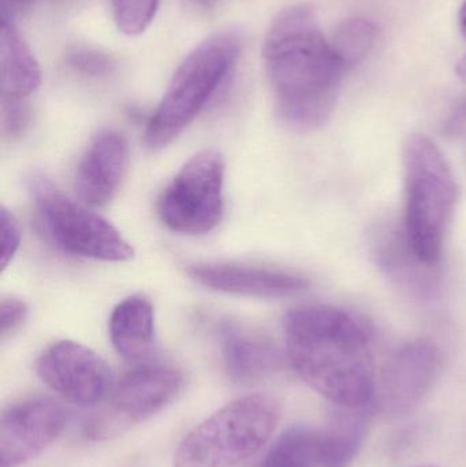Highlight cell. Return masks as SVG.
<instances>
[{
    "instance_id": "obj_18",
    "label": "cell",
    "mask_w": 466,
    "mask_h": 467,
    "mask_svg": "<svg viewBox=\"0 0 466 467\" xmlns=\"http://www.w3.org/2000/svg\"><path fill=\"white\" fill-rule=\"evenodd\" d=\"M371 405L342 408L331 416L327 428L319 436L320 467H349L357 457L372 416Z\"/></svg>"
},
{
    "instance_id": "obj_19",
    "label": "cell",
    "mask_w": 466,
    "mask_h": 467,
    "mask_svg": "<svg viewBox=\"0 0 466 467\" xmlns=\"http://www.w3.org/2000/svg\"><path fill=\"white\" fill-rule=\"evenodd\" d=\"M377 40L378 26L371 19L350 18L337 27L328 41L337 59L347 73L371 54Z\"/></svg>"
},
{
    "instance_id": "obj_13",
    "label": "cell",
    "mask_w": 466,
    "mask_h": 467,
    "mask_svg": "<svg viewBox=\"0 0 466 467\" xmlns=\"http://www.w3.org/2000/svg\"><path fill=\"white\" fill-rule=\"evenodd\" d=\"M188 274L194 282L211 290L257 298H287L309 288V280L303 275L246 264H196L188 269Z\"/></svg>"
},
{
    "instance_id": "obj_5",
    "label": "cell",
    "mask_w": 466,
    "mask_h": 467,
    "mask_svg": "<svg viewBox=\"0 0 466 467\" xmlns=\"http://www.w3.org/2000/svg\"><path fill=\"white\" fill-rule=\"evenodd\" d=\"M279 419L278 402L268 395L233 400L183 438L174 455V467L240 465L268 443Z\"/></svg>"
},
{
    "instance_id": "obj_8",
    "label": "cell",
    "mask_w": 466,
    "mask_h": 467,
    "mask_svg": "<svg viewBox=\"0 0 466 467\" xmlns=\"http://www.w3.org/2000/svg\"><path fill=\"white\" fill-rule=\"evenodd\" d=\"M182 386L180 370L164 365H141L112 389L109 410L87 425L88 435L109 436L125 425L145 421L167 408Z\"/></svg>"
},
{
    "instance_id": "obj_30",
    "label": "cell",
    "mask_w": 466,
    "mask_h": 467,
    "mask_svg": "<svg viewBox=\"0 0 466 467\" xmlns=\"http://www.w3.org/2000/svg\"><path fill=\"white\" fill-rule=\"evenodd\" d=\"M419 467H437V466L427 465V466H419Z\"/></svg>"
},
{
    "instance_id": "obj_10",
    "label": "cell",
    "mask_w": 466,
    "mask_h": 467,
    "mask_svg": "<svg viewBox=\"0 0 466 467\" xmlns=\"http://www.w3.org/2000/svg\"><path fill=\"white\" fill-rule=\"evenodd\" d=\"M440 367V348L431 340L402 345L388 358L378 383L380 408L394 417L412 411L431 389Z\"/></svg>"
},
{
    "instance_id": "obj_4",
    "label": "cell",
    "mask_w": 466,
    "mask_h": 467,
    "mask_svg": "<svg viewBox=\"0 0 466 467\" xmlns=\"http://www.w3.org/2000/svg\"><path fill=\"white\" fill-rule=\"evenodd\" d=\"M240 55L233 33H216L194 47L181 62L145 130L150 150L171 144L205 109L226 81Z\"/></svg>"
},
{
    "instance_id": "obj_2",
    "label": "cell",
    "mask_w": 466,
    "mask_h": 467,
    "mask_svg": "<svg viewBox=\"0 0 466 467\" xmlns=\"http://www.w3.org/2000/svg\"><path fill=\"white\" fill-rule=\"evenodd\" d=\"M263 59L281 122L298 133L323 128L336 111L347 71L314 8L295 5L282 10L268 27Z\"/></svg>"
},
{
    "instance_id": "obj_29",
    "label": "cell",
    "mask_w": 466,
    "mask_h": 467,
    "mask_svg": "<svg viewBox=\"0 0 466 467\" xmlns=\"http://www.w3.org/2000/svg\"><path fill=\"white\" fill-rule=\"evenodd\" d=\"M460 27H461L462 35L466 37V0L460 11Z\"/></svg>"
},
{
    "instance_id": "obj_12",
    "label": "cell",
    "mask_w": 466,
    "mask_h": 467,
    "mask_svg": "<svg viewBox=\"0 0 466 467\" xmlns=\"http://www.w3.org/2000/svg\"><path fill=\"white\" fill-rule=\"evenodd\" d=\"M372 257L380 271L399 290L419 301H431L440 293V266L420 260L408 241L404 224L385 221L369 234Z\"/></svg>"
},
{
    "instance_id": "obj_26",
    "label": "cell",
    "mask_w": 466,
    "mask_h": 467,
    "mask_svg": "<svg viewBox=\"0 0 466 467\" xmlns=\"http://www.w3.org/2000/svg\"><path fill=\"white\" fill-rule=\"evenodd\" d=\"M443 133L449 137H459L466 133V99L460 101L443 123Z\"/></svg>"
},
{
    "instance_id": "obj_24",
    "label": "cell",
    "mask_w": 466,
    "mask_h": 467,
    "mask_svg": "<svg viewBox=\"0 0 466 467\" xmlns=\"http://www.w3.org/2000/svg\"><path fill=\"white\" fill-rule=\"evenodd\" d=\"M30 111L26 101L2 100L3 133L8 137H18L29 125Z\"/></svg>"
},
{
    "instance_id": "obj_28",
    "label": "cell",
    "mask_w": 466,
    "mask_h": 467,
    "mask_svg": "<svg viewBox=\"0 0 466 467\" xmlns=\"http://www.w3.org/2000/svg\"><path fill=\"white\" fill-rule=\"evenodd\" d=\"M456 71L457 74H459L460 78L462 79V82H465L466 84V55L459 63H457Z\"/></svg>"
},
{
    "instance_id": "obj_23",
    "label": "cell",
    "mask_w": 466,
    "mask_h": 467,
    "mask_svg": "<svg viewBox=\"0 0 466 467\" xmlns=\"http://www.w3.org/2000/svg\"><path fill=\"white\" fill-rule=\"evenodd\" d=\"M21 229L13 213L5 207L0 210V241H2V268L5 269L21 244Z\"/></svg>"
},
{
    "instance_id": "obj_22",
    "label": "cell",
    "mask_w": 466,
    "mask_h": 467,
    "mask_svg": "<svg viewBox=\"0 0 466 467\" xmlns=\"http://www.w3.org/2000/svg\"><path fill=\"white\" fill-rule=\"evenodd\" d=\"M67 60L74 70L89 77L109 76L115 67L111 57L95 49H76L68 54Z\"/></svg>"
},
{
    "instance_id": "obj_21",
    "label": "cell",
    "mask_w": 466,
    "mask_h": 467,
    "mask_svg": "<svg viewBox=\"0 0 466 467\" xmlns=\"http://www.w3.org/2000/svg\"><path fill=\"white\" fill-rule=\"evenodd\" d=\"M115 24L123 35H142L155 19L161 0H111Z\"/></svg>"
},
{
    "instance_id": "obj_17",
    "label": "cell",
    "mask_w": 466,
    "mask_h": 467,
    "mask_svg": "<svg viewBox=\"0 0 466 467\" xmlns=\"http://www.w3.org/2000/svg\"><path fill=\"white\" fill-rule=\"evenodd\" d=\"M41 85V68L8 18L0 24V92L3 101L26 100Z\"/></svg>"
},
{
    "instance_id": "obj_27",
    "label": "cell",
    "mask_w": 466,
    "mask_h": 467,
    "mask_svg": "<svg viewBox=\"0 0 466 467\" xmlns=\"http://www.w3.org/2000/svg\"><path fill=\"white\" fill-rule=\"evenodd\" d=\"M36 0H0V5H2V16H5L7 11L22 10V8L29 7Z\"/></svg>"
},
{
    "instance_id": "obj_11",
    "label": "cell",
    "mask_w": 466,
    "mask_h": 467,
    "mask_svg": "<svg viewBox=\"0 0 466 467\" xmlns=\"http://www.w3.org/2000/svg\"><path fill=\"white\" fill-rule=\"evenodd\" d=\"M65 408L48 398L11 405L0 419L2 467L22 465L40 455L65 430Z\"/></svg>"
},
{
    "instance_id": "obj_3",
    "label": "cell",
    "mask_w": 466,
    "mask_h": 467,
    "mask_svg": "<svg viewBox=\"0 0 466 467\" xmlns=\"http://www.w3.org/2000/svg\"><path fill=\"white\" fill-rule=\"evenodd\" d=\"M405 182L404 229L418 257L440 266L443 244L459 200L451 167L424 134L408 137L402 150Z\"/></svg>"
},
{
    "instance_id": "obj_20",
    "label": "cell",
    "mask_w": 466,
    "mask_h": 467,
    "mask_svg": "<svg viewBox=\"0 0 466 467\" xmlns=\"http://www.w3.org/2000/svg\"><path fill=\"white\" fill-rule=\"evenodd\" d=\"M262 467H320L319 436L306 428H290L271 447Z\"/></svg>"
},
{
    "instance_id": "obj_25",
    "label": "cell",
    "mask_w": 466,
    "mask_h": 467,
    "mask_svg": "<svg viewBox=\"0 0 466 467\" xmlns=\"http://www.w3.org/2000/svg\"><path fill=\"white\" fill-rule=\"evenodd\" d=\"M27 306L24 301L18 298H5L0 304V334L2 339L8 337L21 328L24 321L26 320Z\"/></svg>"
},
{
    "instance_id": "obj_16",
    "label": "cell",
    "mask_w": 466,
    "mask_h": 467,
    "mask_svg": "<svg viewBox=\"0 0 466 467\" xmlns=\"http://www.w3.org/2000/svg\"><path fill=\"white\" fill-rule=\"evenodd\" d=\"M109 337L122 358L142 364L155 351V312L145 296H131L117 305L109 318Z\"/></svg>"
},
{
    "instance_id": "obj_15",
    "label": "cell",
    "mask_w": 466,
    "mask_h": 467,
    "mask_svg": "<svg viewBox=\"0 0 466 467\" xmlns=\"http://www.w3.org/2000/svg\"><path fill=\"white\" fill-rule=\"evenodd\" d=\"M222 358L227 375L235 383L251 384L278 369L281 354L257 332L233 321L221 326Z\"/></svg>"
},
{
    "instance_id": "obj_14",
    "label": "cell",
    "mask_w": 466,
    "mask_h": 467,
    "mask_svg": "<svg viewBox=\"0 0 466 467\" xmlns=\"http://www.w3.org/2000/svg\"><path fill=\"white\" fill-rule=\"evenodd\" d=\"M128 166L129 144L125 137L114 130L98 134L77 169L79 199L92 207L111 202L125 180Z\"/></svg>"
},
{
    "instance_id": "obj_1",
    "label": "cell",
    "mask_w": 466,
    "mask_h": 467,
    "mask_svg": "<svg viewBox=\"0 0 466 467\" xmlns=\"http://www.w3.org/2000/svg\"><path fill=\"white\" fill-rule=\"evenodd\" d=\"M284 331L287 358L311 389L342 408L375 403L374 329L364 318L331 305H306L287 313Z\"/></svg>"
},
{
    "instance_id": "obj_9",
    "label": "cell",
    "mask_w": 466,
    "mask_h": 467,
    "mask_svg": "<svg viewBox=\"0 0 466 467\" xmlns=\"http://www.w3.org/2000/svg\"><path fill=\"white\" fill-rule=\"evenodd\" d=\"M36 372L49 389L77 405H96L112 391V372L107 362L87 346L71 340L44 350Z\"/></svg>"
},
{
    "instance_id": "obj_31",
    "label": "cell",
    "mask_w": 466,
    "mask_h": 467,
    "mask_svg": "<svg viewBox=\"0 0 466 467\" xmlns=\"http://www.w3.org/2000/svg\"><path fill=\"white\" fill-rule=\"evenodd\" d=\"M205 2H208V0H205Z\"/></svg>"
},
{
    "instance_id": "obj_7",
    "label": "cell",
    "mask_w": 466,
    "mask_h": 467,
    "mask_svg": "<svg viewBox=\"0 0 466 467\" xmlns=\"http://www.w3.org/2000/svg\"><path fill=\"white\" fill-rule=\"evenodd\" d=\"M226 163L216 150L194 155L159 200L161 222L175 233L204 235L215 230L224 213Z\"/></svg>"
},
{
    "instance_id": "obj_6",
    "label": "cell",
    "mask_w": 466,
    "mask_h": 467,
    "mask_svg": "<svg viewBox=\"0 0 466 467\" xmlns=\"http://www.w3.org/2000/svg\"><path fill=\"white\" fill-rule=\"evenodd\" d=\"M29 191L47 235L63 252L112 263L133 258V247L109 221L68 199L46 178L33 177Z\"/></svg>"
}]
</instances>
